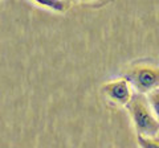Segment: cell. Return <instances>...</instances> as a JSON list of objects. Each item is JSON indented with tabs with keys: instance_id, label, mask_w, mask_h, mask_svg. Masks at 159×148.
<instances>
[{
	"instance_id": "1",
	"label": "cell",
	"mask_w": 159,
	"mask_h": 148,
	"mask_svg": "<svg viewBox=\"0 0 159 148\" xmlns=\"http://www.w3.org/2000/svg\"><path fill=\"white\" fill-rule=\"evenodd\" d=\"M125 107L131 116L138 135L155 137L159 134V120L154 116L145 94L133 93L130 101Z\"/></svg>"
},
{
	"instance_id": "2",
	"label": "cell",
	"mask_w": 159,
	"mask_h": 148,
	"mask_svg": "<svg viewBox=\"0 0 159 148\" xmlns=\"http://www.w3.org/2000/svg\"><path fill=\"white\" fill-rule=\"evenodd\" d=\"M125 80L139 94H147L159 87V67L148 63H138L125 73Z\"/></svg>"
},
{
	"instance_id": "3",
	"label": "cell",
	"mask_w": 159,
	"mask_h": 148,
	"mask_svg": "<svg viewBox=\"0 0 159 148\" xmlns=\"http://www.w3.org/2000/svg\"><path fill=\"white\" fill-rule=\"evenodd\" d=\"M102 91L109 99L118 106H126L133 95L129 82L125 78H119L105 83L102 86Z\"/></svg>"
},
{
	"instance_id": "4",
	"label": "cell",
	"mask_w": 159,
	"mask_h": 148,
	"mask_svg": "<svg viewBox=\"0 0 159 148\" xmlns=\"http://www.w3.org/2000/svg\"><path fill=\"white\" fill-rule=\"evenodd\" d=\"M33 2L39 6L49 8L56 12H65L68 9V3L64 0H33Z\"/></svg>"
},
{
	"instance_id": "5",
	"label": "cell",
	"mask_w": 159,
	"mask_h": 148,
	"mask_svg": "<svg viewBox=\"0 0 159 148\" xmlns=\"http://www.w3.org/2000/svg\"><path fill=\"white\" fill-rule=\"evenodd\" d=\"M146 98H147V102H148V105H150L151 110H152L154 116L159 120V87L154 89L150 93H147Z\"/></svg>"
},
{
	"instance_id": "6",
	"label": "cell",
	"mask_w": 159,
	"mask_h": 148,
	"mask_svg": "<svg viewBox=\"0 0 159 148\" xmlns=\"http://www.w3.org/2000/svg\"><path fill=\"white\" fill-rule=\"evenodd\" d=\"M137 140L141 148H159V140L155 139V137H147V136L138 135Z\"/></svg>"
},
{
	"instance_id": "7",
	"label": "cell",
	"mask_w": 159,
	"mask_h": 148,
	"mask_svg": "<svg viewBox=\"0 0 159 148\" xmlns=\"http://www.w3.org/2000/svg\"><path fill=\"white\" fill-rule=\"evenodd\" d=\"M84 2H88V0H84Z\"/></svg>"
}]
</instances>
